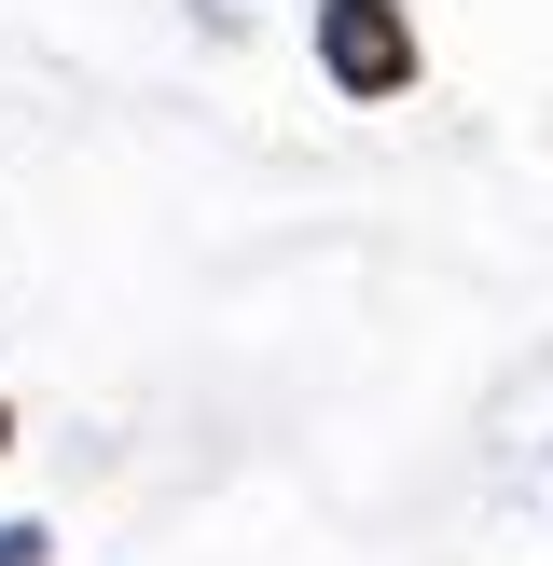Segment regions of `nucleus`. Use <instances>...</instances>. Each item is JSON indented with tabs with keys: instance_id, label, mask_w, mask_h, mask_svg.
Wrapping results in <instances>:
<instances>
[{
	"instance_id": "nucleus-1",
	"label": "nucleus",
	"mask_w": 553,
	"mask_h": 566,
	"mask_svg": "<svg viewBox=\"0 0 553 566\" xmlns=\"http://www.w3.org/2000/svg\"><path fill=\"white\" fill-rule=\"evenodd\" d=\"M304 55H319V83H332L346 111L415 97V70H429V42H415V0H304Z\"/></svg>"
},
{
	"instance_id": "nucleus-2",
	"label": "nucleus",
	"mask_w": 553,
	"mask_h": 566,
	"mask_svg": "<svg viewBox=\"0 0 553 566\" xmlns=\"http://www.w3.org/2000/svg\"><path fill=\"white\" fill-rule=\"evenodd\" d=\"M0 566H55V525L42 512H0Z\"/></svg>"
},
{
	"instance_id": "nucleus-3",
	"label": "nucleus",
	"mask_w": 553,
	"mask_h": 566,
	"mask_svg": "<svg viewBox=\"0 0 553 566\" xmlns=\"http://www.w3.org/2000/svg\"><path fill=\"white\" fill-rule=\"evenodd\" d=\"M0 457H14V387H0Z\"/></svg>"
}]
</instances>
